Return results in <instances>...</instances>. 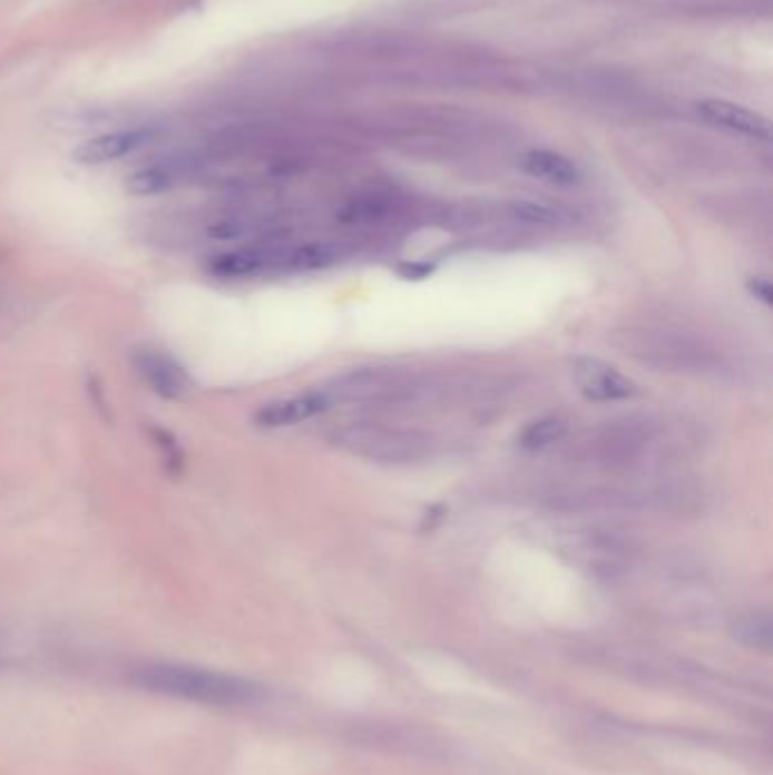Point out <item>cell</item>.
<instances>
[{
	"instance_id": "8",
	"label": "cell",
	"mask_w": 773,
	"mask_h": 775,
	"mask_svg": "<svg viewBox=\"0 0 773 775\" xmlns=\"http://www.w3.org/2000/svg\"><path fill=\"white\" fill-rule=\"evenodd\" d=\"M330 402L332 400L325 393H306L297 398L277 400V402L264 404L254 413V424H260L264 429H284L293 424H302L320 413H325L330 409Z\"/></svg>"
},
{
	"instance_id": "10",
	"label": "cell",
	"mask_w": 773,
	"mask_h": 775,
	"mask_svg": "<svg viewBox=\"0 0 773 775\" xmlns=\"http://www.w3.org/2000/svg\"><path fill=\"white\" fill-rule=\"evenodd\" d=\"M522 166L529 175L558 186H574L581 182V170H578V166L551 150H531L525 157Z\"/></svg>"
},
{
	"instance_id": "3",
	"label": "cell",
	"mask_w": 773,
	"mask_h": 775,
	"mask_svg": "<svg viewBox=\"0 0 773 775\" xmlns=\"http://www.w3.org/2000/svg\"><path fill=\"white\" fill-rule=\"evenodd\" d=\"M133 365L155 395L168 402H182L190 391L186 370L166 352L155 347H139L133 354Z\"/></svg>"
},
{
	"instance_id": "11",
	"label": "cell",
	"mask_w": 773,
	"mask_h": 775,
	"mask_svg": "<svg viewBox=\"0 0 773 775\" xmlns=\"http://www.w3.org/2000/svg\"><path fill=\"white\" fill-rule=\"evenodd\" d=\"M567 433V424L556 418H545L529 424L520 435V447L525 449H545L558 442Z\"/></svg>"
},
{
	"instance_id": "5",
	"label": "cell",
	"mask_w": 773,
	"mask_h": 775,
	"mask_svg": "<svg viewBox=\"0 0 773 775\" xmlns=\"http://www.w3.org/2000/svg\"><path fill=\"white\" fill-rule=\"evenodd\" d=\"M198 168V161L188 157L157 159L127 177V190L135 193V196H162V193H170L190 177H196Z\"/></svg>"
},
{
	"instance_id": "9",
	"label": "cell",
	"mask_w": 773,
	"mask_h": 775,
	"mask_svg": "<svg viewBox=\"0 0 773 775\" xmlns=\"http://www.w3.org/2000/svg\"><path fill=\"white\" fill-rule=\"evenodd\" d=\"M339 247L327 241H309L300 245H291L284 249L282 271L286 273H311L327 268L339 262Z\"/></svg>"
},
{
	"instance_id": "7",
	"label": "cell",
	"mask_w": 773,
	"mask_h": 775,
	"mask_svg": "<svg viewBox=\"0 0 773 775\" xmlns=\"http://www.w3.org/2000/svg\"><path fill=\"white\" fill-rule=\"evenodd\" d=\"M696 109L703 120L713 122L715 127L728 129V133L757 139V141H769L771 137L769 120L744 105H737L731 100H703L696 105Z\"/></svg>"
},
{
	"instance_id": "2",
	"label": "cell",
	"mask_w": 773,
	"mask_h": 775,
	"mask_svg": "<svg viewBox=\"0 0 773 775\" xmlns=\"http://www.w3.org/2000/svg\"><path fill=\"white\" fill-rule=\"evenodd\" d=\"M282 262L284 245L256 243L209 256L205 262V273L221 282H241L282 271Z\"/></svg>"
},
{
	"instance_id": "1",
	"label": "cell",
	"mask_w": 773,
	"mask_h": 775,
	"mask_svg": "<svg viewBox=\"0 0 773 775\" xmlns=\"http://www.w3.org/2000/svg\"><path fill=\"white\" fill-rule=\"evenodd\" d=\"M133 683L150 694L214 707H245L264 698V689L252 680L223 671L170 663L146 665L137 669Z\"/></svg>"
},
{
	"instance_id": "12",
	"label": "cell",
	"mask_w": 773,
	"mask_h": 775,
	"mask_svg": "<svg viewBox=\"0 0 773 775\" xmlns=\"http://www.w3.org/2000/svg\"><path fill=\"white\" fill-rule=\"evenodd\" d=\"M735 639L753 646V649H769L771 646V619L769 617H746L742 621H737V626L733 628Z\"/></svg>"
},
{
	"instance_id": "15",
	"label": "cell",
	"mask_w": 773,
	"mask_h": 775,
	"mask_svg": "<svg viewBox=\"0 0 773 775\" xmlns=\"http://www.w3.org/2000/svg\"><path fill=\"white\" fill-rule=\"evenodd\" d=\"M748 291L755 300H760L762 304H771V297H773V288H771V282L769 277H751L748 279Z\"/></svg>"
},
{
	"instance_id": "14",
	"label": "cell",
	"mask_w": 773,
	"mask_h": 775,
	"mask_svg": "<svg viewBox=\"0 0 773 775\" xmlns=\"http://www.w3.org/2000/svg\"><path fill=\"white\" fill-rule=\"evenodd\" d=\"M512 212L520 220L531 223V225H547V223H554V218H556V214L551 209L536 205V203H518V205H512Z\"/></svg>"
},
{
	"instance_id": "13",
	"label": "cell",
	"mask_w": 773,
	"mask_h": 775,
	"mask_svg": "<svg viewBox=\"0 0 773 775\" xmlns=\"http://www.w3.org/2000/svg\"><path fill=\"white\" fill-rule=\"evenodd\" d=\"M150 435H153L157 449L162 451V459H164L166 468L173 474H177L182 470V465H184V457H182V449H179L177 440L168 431H164V429H153Z\"/></svg>"
},
{
	"instance_id": "4",
	"label": "cell",
	"mask_w": 773,
	"mask_h": 775,
	"mask_svg": "<svg viewBox=\"0 0 773 775\" xmlns=\"http://www.w3.org/2000/svg\"><path fill=\"white\" fill-rule=\"evenodd\" d=\"M571 374L578 391L590 402H622L639 395L635 381L599 359H576Z\"/></svg>"
},
{
	"instance_id": "6",
	"label": "cell",
	"mask_w": 773,
	"mask_h": 775,
	"mask_svg": "<svg viewBox=\"0 0 773 775\" xmlns=\"http://www.w3.org/2000/svg\"><path fill=\"white\" fill-rule=\"evenodd\" d=\"M155 139V133L148 127H135V129H118V133H107L100 137H94L85 141L76 153V161L85 166H102L118 159H125L148 146Z\"/></svg>"
}]
</instances>
